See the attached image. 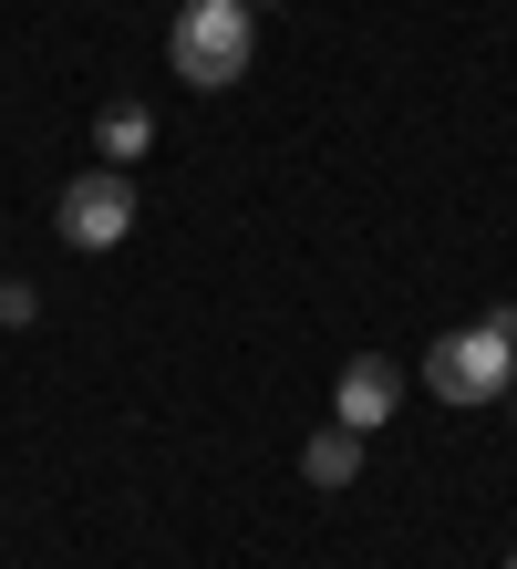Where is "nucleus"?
Instances as JSON below:
<instances>
[{
  "label": "nucleus",
  "mask_w": 517,
  "mask_h": 569,
  "mask_svg": "<svg viewBox=\"0 0 517 569\" xmlns=\"http://www.w3.org/2000/svg\"><path fill=\"white\" fill-rule=\"evenodd\" d=\"M425 383H435V405L487 415L497 393L517 383V311H476L466 331H445V342L425 352Z\"/></svg>",
  "instance_id": "1"
},
{
  "label": "nucleus",
  "mask_w": 517,
  "mask_h": 569,
  "mask_svg": "<svg viewBox=\"0 0 517 569\" xmlns=\"http://www.w3.org/2000/svg\"><path fill=\"white\" fill-rule=\"evenodd\" d=\"M249 52H259V11L249 0H187L177 31H166V62H177L187 93H228L238 73H249Z\"/></svg>",
  "instance_id": "2"
},
{
  "label": "nucleus",
  "mask_w": 517,
  "mask_h": 569,
  "mask_svg": "<svg viewBox=\"0 0 517 569\" xmlns=\"http://www.w3.org/2000/svg\"><path fill=\"white\" fill-rule=\"evenodd\" d=\"M62 249H125V228H135V177L125 166H83L73 187H62Z\"/></svg>",
  "instance_id": "3"
},
{
  "label": "nucleus",
  "mask_w": 517,
  "mask_h": 569,
  "mask_svg": "<svg viewBox=\"0 0 517 569\" xmlns=\"http://www.w3.org/2000/svg\"><path fill=\"white\" fill-rule=\"evenodd\" d=\"M394 405H404V362H394V352H352V362H341V383H331V425L372 435V425H394Z\"/></svg>",
  "instance_id": "4"
},
{
  "label": "nucleus",
  "mask_w": 517,
  "mask_h": 569,
  "mask_svg": "<svg viewBox=\"0 0 517 569\" xmlns=\"http://www.w3.org/2000/svg\"><path fill=\"white\" fill-rule=\"evenodd\" d=\"M300 477L321 487V497H331V487H352V477H362V435H352V425H321V435L300 446Z\"/></svg>",
  "instance_id": "5"
},
{
  "label": "nucleus",
  "mask_w": 517,
  "mask_h": 569,
  "mask_svg": "<svg viewBox=\"0 0 517 569\" xmlns=\"http://www.w3.org/2000/svg\"><path fill=\"white\" fill-rule=\"evenodd\" d=\"M93 146H103V166H135V156L156 146V114L135 104V93H115V104L93 114Z\"/></svg>",
  "instance_id": "6"
},
{
  "label": "nucleus",
  "mask_w": 517,
  "mask_h": 569,
  "mask_svg": "<svg viewBox=\"0 0 517 569\" xmlns=\"http://www.w3.org/2000/svg\"><path fill=\"white\" fill-rule=\"evenodd\" d=\"M31 311H42V300H31V280H11V290H0V321H11V331H21Z\"/></svg>",
  "instance_id": "7"
},
{
  "label": "nucleus",
  "mask_w": 517,
  "mask_h": 569,
  "mask_svg": "<svg viewBox=\"0 0 517 569\" xmlns=\"http://www.w3.org/2000/svg\"><path fill=\"white\" fill-rule=\"evenodd\" d=\"M249 11H259V0H249ZM269 11H280V0H269Z\"/></svg>",
  "instance_id": "8"
},
{
  "label": "nucleus",
  "mask_w": 517,
  "mask_h": 569,
  "mask_svg": "<svg viewBox=\"0 0 517 569\" xmlns=\"http://www.w3.org/2000/svg\"><path fill=\"white\" fill-rule=\"evenodd\" d=\"M507 569H517V559H507Z\"/></svg>",
  "instance_id": "9"
}]
</instances>
